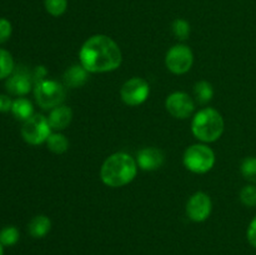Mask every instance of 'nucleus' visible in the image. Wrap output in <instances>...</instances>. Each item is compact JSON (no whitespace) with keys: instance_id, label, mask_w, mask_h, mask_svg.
I'll return each instance as SVG.
<instances>
[{"instance_id":"obj_1","label":"nucleus","mask_w":256,"mask_h":255,"mask_svg":"<svg viewBox=\"0 0 256 255\" xmlns=\"http://www.w3.org/2000/svg\"><path fill=\"white\" fill-rule=\"evenodd\" d=\"M79 60L89 72H110L122 65V52L112 38L96 34L85 40L82 45Z\"/></svg>"},{"instance_id":"obj_2","label":"nucleus","mask_w":256,"mask_h":255,"mask_svg":"<svg viewBox=\"0 0 256 255\" xmlns=\"http://www.w3.org/2000/svg\"><path fill=\"white\" fill-rule=\"evenodd\" d=\"M136 159L124 152L109 155L100 168V179L109 188H122L130 184L138 174Z\"/></svg>"},{"instance_id":"obj_3","label":"nucleus","mask_w":256,"mask_h":255,"mask_svg":"<svg viewBox=\"0 0 256 255\" xmlns=\"http://www.w3.org/2000/svg\"><path fill=\"white\" fill-rule=\"evenodd\" d=\"M225 122L222 115L214 108H202L194 115L192 132L202 142H214L222 138Z\"/></svg>"},{"instance_id":"obj_4","label":"nucleus","mask_w":256,"mask_h":255,"mask_svg":"<svg viewBox=\"0 0 256 255\" xmlns=\"http://www.w3.org/2000/svg\"><path fill=\"white\" fill-rule=\"evenodd\" d=\"M182 164L194 174H205L215 165V152L206 144H192L185 149Z\"/></svg>"},{"instance_id":"obj_5","label":"nucleus","mask_w":256,"mask_h":255,"mask_svg":"<svg viewBox=\"0 0 256 255\" xmlns=\"http://www.w3.org/2000/svg\"><path fill=\"white\" fill-rule=\"evenodd\" d=\"M66 89L68 88L62 82L44 79L34 85V96L36 104L42 109H54L65 102Z\"/></svg>"},{"instance_id":"obj_6","label":"nucleus","mask_w":256,"mask_h":255,"mask_svg":"<svg viewBox=\"0 0 256 255\" xmlns=\"http://www.w3.org/2000/svg\"><path fill=\"white\" fill-rule=\"evenodd\" d=\"M52 130L46 116L42 114H34L22 122L20 132L24 142H26L28 144L40 145L46 142L48 138L52 134Z\"/></svg>"},{"instance_id":"obj_7","label":"nucleus","mask_w":256,"mask_h":255,"mask_svg":"<svg viewBox=\"0 0 256 255\" xmlns=\"http://www.w3.org/2000/svg\"><path fill=\"white\" fill-rule=\"evenodd\" d=\"M194 64L192 50L185 44H176L170 48L165 56L168 70L175 75H182L189 72Z\"/></svg>"},{"instance_id":"obj_8","label":"nucleus","mask_w":256,"mask_h":255,"mask_svg":"<svg viewBox=\"0 0 256 255\" xmlns=\"http://www.w3.org/2000/svg\"><path fill=\"white\" fill-rule=\"evenodd\" d=\"M150 94L149 82L139 76L126 80L120 89V98L129 106H138L146 102Z\"/></svg>"},{"instance_id":"obj_9","label":"nucleus","mask_w":256,"mask_h":255,"mask_svg":"<svg viewBox=\"0 0 256 255\" xmlns=\"http://www.w3.org/2000/svg\"><path fill=\"white\" fill-rule=\"evenodd\" d=\"M212 210V202L204 192H196L189 198L186 202V216L192 222H202L210 216Z\"/></svg>"},{"instance_id":"obj_10","label":"nucleus","mask_w":256,"mask_h":255,"mask_svg":"<svg viewBox=\"0 0 256 255\" xmlns=\"http://www.w3.org/2000/svg\"><path fill=\"white\" fill-rule=\"evenodd\" d=\"M165 108L172 116L176 119H186L194 112L195 102L186 92H175L166 98Z\"/></svg>"},{"instance_id":"obj_11","label":"nucleus","mask_w":256,"mask_h":255,"mask_svg":"<svg viewBox=\"0 0 256 255\" xmlns=\"http://www.w3.org/2000/svg\"><path fill=\"white\" fill-rule=\"evenodd\" d=\"M136 162L139 169L144 172H154L160 169L165 162V155L162 150L155 146L142 148L138 152Z\"/></svg>"},{"instance_id":"obj_12","label":"nucleus","mask_w":256,"mask_h":255,"mask_svg":"<svg viewBox=\"0 0 256 255\" xmlns=\"http://www.w3.org/2000/svg\"><path fill=\"white\" fill-rule=\"evenodd\" d=\"M32 78L25 72H14L5 82L9 94L20 98L26 95L32 89Z\"/></svg>"},{"instance_id":"obj_13","label":"nucleus","mask_w":256,"mask_h":255,"mask_svg":"<svg viewBox=\"0 0 256 255\" xmlns=\"http://www.w3.org/2000/svg\"><path fill=\"white\" fill-rule=\"evenodd\" d=\"M72 120V108L66 106V105L62 104L59 106L54 108L50 110L49 116H48V122H49L50 128L55 132H62V130L66 129L70 125Z\"/></svg>"},{"instance_id":"obj_14","label":"nucleus","mask_w":256,"mask_h":255,"mask_svg":"<svg viewBox=\"0 0 256 255\" xmlns=\"http://www.w3.org/2000/svg\"><path fill=\"white\" fill-rule=\"evenodd\" d=\"M88 79H89V72L82 64H75L65 70L64 75H62V84L68 89L69 88L76 89V88L86 84Z\"/></svg>"},{"instance_id":"obj_15","label":"nucleus","mask_w":256,"mask_h":255,"mask_svg":"<svg viewBox=\"0 0 256 255\" xmlns=\"http://www.w3.org/2000/svg\"><path fill=\"white\" fill-rule=\"evenodd\" d=\"M50 229H52V220L44 214L34 216L28 224V232L35 239H42V238L46 236Z\"/></svg>"},{"instance_id":"obj_16","label":"nucleus","mask_w":256,"mask_h":255,"mask_svg":"<svg viewBox=\"0 0 256 255\" xmlns=\"http://www.w3.org/2000/svg\"><path fill=\"white\" fill-rule=\"evenodd\" d=\"M12 114L14 115L15 119L24 122L25 120H28L29 118H32V115H34V106H32V102H30L29 99H26V98H16V99L12 102Z\"/></svg>"},{"instance_id":"obj_17","label":"nucleus","mask_w":256,"mask_h":255,"mask_svg":"<svg viewBox=\"0 0 256 255\" xmlns=\"http://www.w3.org/2000/svg\"><path fill=\"white\" fill-rule=\"evenodd\" d=\"M48 149L54 154H64L69 149V140L60 132H55L50 134L46 140Z\"/></svg>"},{"instance_id":"obj_18","label":"nucleus","mask_w":256,"mask_h":255,"mask_svg":"<svg viewBox=\"0 0 256 255\" xmlns=\"http://www.w3.org/2000/svg\"><path fill=\"white\" fill-rule=\"evenodd\" d=\"M194 95L200 104H208L214 98V88L206 80H200L194 85Z\"/></svg>"},{"instance_id":"obj_19","label":"nucleus","mask_w":256,"mask_h":255,"mask_svg":"<svg viewBox=\"0 0 256 255\" xmlns=\"http://www.w3.org/2000/svg\"><path fill=\"white\" fill-rule=\"evenodd\" d=\"M14 58L8 50L0 48V80L8 79L14 72Z\"/></svg>"},{"instance_id":"obj_20","label":"nucleus","mask_w":256,"mask_h":255,"mask_svg":"<svg viewBox=\"0 0 256 255\" xmlns=\"http://www.w3.org/2000/svg\"><path fill=\"white\" fill-rule=\"evenodd\" d=\"M240 172L242 178L256 185V156H246L240 164Z\"/></svg>"},{"instance_id":"obj_21","label":"nucleus","mask_w":256,"mask_h":255,"mask_svg":"<svg viewBox=\"0 0 256 255\" xmlns=\"http://www.w3.org/2000/svg\"><path fill=\"white\" fill-rule=\"evenodd\" d=\"M20 232L14 225H8L0 230V242L4 246H12L19 242Z\"/></svg>"},{"instance_id":"obj_22","label":"nucleus","mask_w":256,"mask_h":255,"mask_svg":"<svg viewBox=\"0 0 256 255\" xmlns=\"http://www.w3.org/2000/svg\"><path fill=\"white\" fill-rule=\"evenodd\" d=\"M44 6L48 14L59 18L65 14L68 9V0H44Z\"/></svg>"},{"instance_id":"obj_23","label":"nucleus","mask_w":256,"mask_h":255,"mask_svg":"<svg viewBox=\"0 0 256 255\" xmlns=\"http://www.w3.org/2000/svg\"><path fill=\"white\" fill-rule=\"evenodd\" d=\"M239 199L248 208H256V185L248 184L240 190Z\"/></svg>"},{"instance_id":"obj_24","label":"nucleus","mask_w":256,"mask_h":255,"mask_svg":"<svg viewBox=\"0 0 256 255\" xmlns=\"http://www.w3.org/2000/svg\"><path fill=\"white\" fill-rule=\"evenodd\" d=\"M172 32L176 39L186 40L190 35V24L185 19L178 18L172 22Z\"/></svg>"},{"instance_id":"obj_25","label":"nucleus","mask_w":256,"mask_h":255,"mask_svg":"<svg viewBox=\"0 0 256 255\" xmlns=\"http://www.w3.org/2000/svg\"><path fill=\"white\" fill-rule=\"evenodd\" d=\"M12 32V25L5 18H0V44H4L10 39Z\"/></svg>"},{"instance_id":"obj_26","label":"nucleus","mask_w":256,"mask_h":255,"mask_svg":"<svg viewBox=\"0 0 256 255\" xmlns=\"http://www.w3.org/2000/svg\"><path fill=\"white\" fill-rule=\"evenodd\" d=\"M246 238H248V242H249V244L256 249V215L252 218V220L250 222L249 226H248Z\"/></svg>"},{"instance_id":"obj_27","label":"nucleus","mask_w":256,"mask_h":255,"mask_svg":"<svg viewBox=\"0 0 256 255\" xmlns=\"http://www.w3.org/2000/svg\"><path fill=\"white\" fill-rule=\"evenodd\" d=\"M12 102H14V100H12V98H10L9 95L0 94V112H12Z\"/></svg>"},{"instance_id":"obj_28","label":"nucleus","mask_w":256,"mask_h":255,"mask_svg":"<svg viewBox=\"0 0 256 255\" xmlns=\"http://www.w3.org/2000/svg\"><path fill=\"white\" fill-rule=\"evenodd\" d=\"M0 255H4V245L0 242Z\"/></svg>"}]
</instances>
